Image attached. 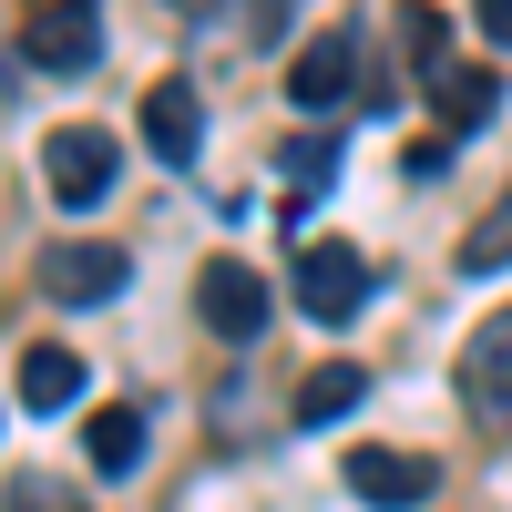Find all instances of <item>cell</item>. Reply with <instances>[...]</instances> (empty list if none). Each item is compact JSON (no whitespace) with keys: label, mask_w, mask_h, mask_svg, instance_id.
Listing matches in <instances>:
<instances>
[{"label":"cell","mask_w":512,"mask_h":512,"mask_svg":"<svg viewBox=\"0 0 512 512\" xmlns=\"http://www.w3.org/2000/svg\"><path fill=\"white\" fill-rule=\"evenodd\" d=\"M113 175H123L113 134H93V123H52V134H41V185H52L62 216H93L113 195Z\"/></svg>","instance_id":"obj_1"},{"label":"cell","mask_w":512,"mask_h":512,"mask_svg":"<svg viewBox=\"0 0 512 512\" xmlns=\"http://www.w3.org/2000/svg\"><path fill=\"white\" fill-rule=\"evenodd\" d=\"M123 277H134V256L103 246V236H52L41 267H31V287L52 297V308H103V297H123Z\"/></svg>","instance_id":"obj_2"},{"label":"cell","mask_w":512,"mask_h":512,"mask_svg":"<svg viewBox=\"0 0 512 512\" xmlns=\"http://www.w3.org/2000/svg\"><path fill=\"white\" fill-rule=\"evenodd\" d=\"M297 318H318V328H349L359 308H369V256L359 246H338V236H318V246H297Z\"/></svg>","instance_id":"obj_3"},{"label":"cell","mask_w":512,"mask_h":512,"mask_svg":"<svg viewBox=\"0 0 512 512\" xmlns=\"http://www.w3.org/2000/svg\"><path fill=\"white\" fill-rule=\"evenodd\" d=\"M349 93H369V41L359 31H318L308 52L287 62V103L297 113H338Z\"/></svg>","instance_id":"obj_4"},{"label":"cell","mask_w":512,"mask_h":512,"mask_svg":"<svg viewBox=\"0 0 512 512\" xmlns=\"http://www.w3.org/2000/svg\"><path fill=\"white\" fill-rule=\"evenodd\" d=\"M21 52L41 62V72H93L103 62V11H93V0H41V11H31V31H21Z\"/></svg>","instance_id":"obj_5"},{"label":"cell","mask_w":512,"mask_h":512,"mask_svg":"<svg viewBox=\"0 0 512 512\" xmlns=\"http://www.w3.org/2000/svg\"><path fill=\"white\" fill-rule=\"evenodd\" d=\"M195 318L216 328V338H236V349H246V338H267V277L236 267V256H216V267L195 277Z\"/></svg>","instance_id":"obj_6"},{"label":"cell","mask_w":512,"mask_h":512,"mask_svg":"<svg viewBox=\"0 0 512 512\" xmlns=\"http://www.w3.org/2000/svg\"><path fill=\"white\" fill-rule=\"evenodd\" d=\"M461 400H472L482 431H512V318L472 328V349H461Z\"/></svg>","instance_id":"obj_7"},{"label":"cell","mask_w":512,"mask_h":512,"mask_svg":"<svg viewBox=\"0 0 512 512\" xmlns=\"http://www.w3.org/2000/svg\"><path fill=\"white\" fill-rule=\"evenodd\" d=\"M195 144H205V103H195V82H185V72H164L154 93H144V154L185 175V164H195Z\"/></svg>","instance_id":"obj_8"},{"label":"cell","mask_w":512,"mask_h":512,"mask_svg":"<svg viewBox=\"0 0 512 512\" xmlns=\"http://www.w3.org/2000/svg\"><path fill=\"white\" fill-rule=\"evenodd\" d=\"M349 492L379 502V512H420V502H431V461H420V451H379V441H359V451H349Z\"/></svg>","instance_id":"obj_9"},{"label":"cell","mask_w":512,"mask_h":512,"mask_svg":"<svg viewBox=\"0 0 512 512\" xmlns=\"http://www.w3.org/2000/svg\"><path fill=\"white\" fill-rule=\"evenodd\" d=\"M82 461H93L103 482H134V472H144V410H134V400L93 410V420H82Z\"/></svg>","instance_id":"obj_10"},{"label":"cell","mask_w":512,"mask_h":512,"mask_svg":"<svg viewBox=\"0 0 512 512\" xmlns=\"http://www.w3.org/2000/svg\"><path fill=\"white\" fill-rule=\"evenodd\" d=\"M72 400H82V359L52 349V338H41V349H21V410L52 420V410H72Z\"/></svg>","instance_id":"obj_11"},{"label":"cell","mask_w":512,"mask_h":512,"mask_svg":"<svg viewBox=\"0 0 512 512\" xmlns=\"http://www.w3.org/2000/svg\"><path fill=\"white\" fill-rule=\"evenodd\" d=\"M359 400H369V369L328 359V369H308V390H297V431H328V420H349Z\"/></svg>","instance_id":"obj_12"},{"label":"cell","mask_w":512,"mask_h":512,"mask_svg":"<svg viewBox=\"0 0 512 512\" xmlns=\"http://www.w3.org/2000/svg\"><path fill=\"white\" fill-rule=\"evenodd\" d=\"M492 103H502V72H482V62H451L441 72V123H451V134H482Z\"/></svg>","instance_id":"obj_13"},{"label":"cell","mask_w":512,"mask_h":512,"mask_svg":"<svg viewBox=\"0 0 512 512\" xmlns=\"http://www.w3.org/2000/svg\"><path fill=\"white\" fill-rule=\"evenodd\" d=\"M390 31H400V52H410L420 72H431V82L451 72V21L431 11V0H400V11H390Z\"/></svg>","instance_id":"obj_14"},{"label":"cell","mask_w":512,"mask_h":512,"mask_svg":"<svg viewBox=\"0 0 512 512\" xmlns=\"http://www.w3.org/2000/svg\"><path fill=\"white\" fill-rule=\"evenodd\" d=\"M328 175H338L328 134H297V144H287V185H297V195H287V216H308V205L328 195Z\"/></svg>","instance_id":"obj_15"},{"label":"cell","mask_w":512,"mask_h":512,"mask_svg":"<svg viewBox=\"0 0 512 512\" xmlns=\"http://www.w3.org/2000/svg\"><path fill=\"white\" fill-rule=\"evenodd\" d=\"M502 267H512V195L492 205L472 236H461V277H502Z\"/></svg>","instance_id":"obj_16"},{"label":"cell","mask_w":512,"mask_h":512,"mask_svg":"<svg viewBox=\"0 0 512 512\" xmlns=\"http://www.w3.org/2000/svg\"><path fill=\"white\" fill-rule=\"evenodd\" d=\"M11 512H72L62 482H11Z\"/></svg>","instance_id":"obj_17"},{"label":"cell","mask_w":512,"mask_h":512,"mask_svg":"<svg viewBox=\"0 0 512 512\" xmlns=\"http://www.w3.org/2000/svg\"><path fill=\"white\" fill-rule=\"evenodd\" d=\"M482 11V31H492V52H512V0H472Z\"/></svg>","instance_id":"obj_18"}]
</instances>
